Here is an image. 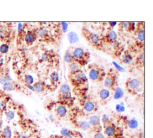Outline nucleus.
I'll list each match as a JSON object with an SVG mask.
<instances>
[{
	"label": "nucleus",
	"mask_w": 153,
	"mask_h": 138,
	"mask_svg": "<svg viewBox=\"0 0 153 138\" xmlns=\"http://www.w3.org/2000/svg\"><path fill=\"white\" fill-rule=\"evenodd\" d=\"M75 61L82 67L87 65L90 59V53L82 47H75L71 51Z\"/></svg>",
	"instance_id": "ddd939ff"
},
{
	"label": "nucleus",
	"mask_w": 153,
	"mask_h": 138,
	"mask_svg": "<svg viewBox=\"0 0 153 138\" xmlns=\"http://www.w3.org/2000/svg\"><path fill=\"white\" fill-rule=\"evenodd\" d=\"M68 37L69 38V41H70L71 43H75L78 40V37L77 35L74 32H70L68 34Z\"/></svg>",
	"instance_id": "7c9ffc66"
},
{
	"label": "nucleus",
	"mask_w": 153,
	"mask_h": 138,
	"mask_svg": "<svg viewBox=\"0 0 153 138\" xmlns=\"http://www.w3.org/2000/svg\"><path fill=\"white\" fill-rule=\"evenodd\" d=\"M143 80L137 77H128L124 82L126 92L130 95H136L143 89Z\"/></svg>",
	"instance_id": "9b49d317"
},
{
	"label": "nucleus",
	"mask_w": 153,
	"mask_h": 138,
	"mask_svg": "<svg viewBox=\"0 0 153 138\" xmlns=\"http://www.w3.org/2000/svg\"><path fill=\"white\" fill-rule=\"evenodd\" d=\"M67 65H68V73H75V72H77L82 70V67L76 62H74Z\"/></svg>",
	"instance_id": "c85d7f7f"
},
{
	"label": "nucleus",
	"mask_w": 153,
	"mask_h": 138,
	"mask_svg": "<svg viewBox=\"0 0 153 138\" xmlns=\"http://www.w3.org/2000/svg\"><path fill=\"white\" fill-rule=\"evenodd\" d=\"M88 76L89 79L96 83H102L106 71L103 67L96 64L90 63L87 64Z\"/></svg>",
	"instance_id": "6e6552de"
},
{
	"label": "nucleus",
	"mask_w": 153,
	"mask_h": 138,
	"mask_svg": "<svg viewBox=\"0 0 153 138\" xmlns=\"http://www.w3.org/2000/svg\"><path fill=\"white\" fill-rule=\"evenodd\" d=\"M79 107L87 114L95 113L99 109V104L88 94L77 98Z\"/></svg>",
	"instance_id": "1a4fd4ad"
},
{
	"label": "nucleus",
	"mask_w": 153,
	"mask_h": 138,
	"mask_svg": "<svg viewBox=\"0 0 153 138\" xmlns=\"http://www.w3.org/2000/svg\"><path fill=\"white\" fill-rule=\"evenodd\" d=\"M68 27V23L56 22L52 23V35L57 44H60Z\"/></svg>",
	"instance_id": "4468645a"
},
{
	"label": "nucleus",
	"mask_w": 153,
	"mask_h": 138,
	"mask_svg": "<svg viewBox=\"0 0 153 138\" xmlns=\"http://www.w3.org/2000/svg\"><path fill=\"white\" fill-rule=\"evenodd\" d=\"M113 94L114 92L105 88L100 89L98 91V97L100 104L103 106L107 104L112 98Z\"/></svg>",
	"instance_id": "4be33fe9"
},
{
	"label": "nucleus",
	"mask_w": 153,
	"mask_h": 138,
	"mask_svg": "<svg viewBox=\"0 0 153 138\" xmlns=\"http://www.w3.org/2000/svg\"><path fill=\"white\" fill-rule=\"evenodd\" d=\"M118 125H121L127 130H134L136 129L138 126V123L136 120L134 119H128L127 116L124 115H117ZM121 127V128L122 127Z\"/></svg>",
	"instance_id": "f3484780"
},
{
	"label": "nucleus",
	"mask_w": 153,
	"mask_h": 138,
	"mask_svg": "<svg viewBox=\"0 0 153 138\" xmlns=\"http://www.w3.org/2000/svg\"><path fill=\"white\" fill-rule=\"evenodd\" d=\"M89 132L94 134L100 133L102 131V126L100 118L96 115L88 117Z\"/></svg>",
	"instance_id": "a211bd4d"
},
{
	"label": "nucleus",
	"mask_w": 153,
	"mask_h": 138,
	"mask_svg": "<svg viewBox=\"0 0 153 138\" xmlns=\"http://www.w3.org/2000/svg\"><path fill=\"white\" fill-rule=\"evenodd\" d=\"M1 114H0V116H1Z\"/></svg>",
	"instance_id": "c9c22d12"
},
{
	"label": "nucleus",
	"mask_w": 153,
	"mask_h": 138,
	"mask_svg": "<svg viewBox=\"0 0 153 138\" xmlns=\"http://www.w3.org/2000/svg\"><path fill=\"white\" fill-rule=\"evenodd\" d=\"M29 26L27 28L26 32L25 34L24 41L25 42L27 46H31L36 40H37V26H30L29 28Z\"/></svg>",
	"instance_id": "412c9836"
},
{
	"label": "nucleus",
	"mask_w": 153,
	"mask_h": 138,
	"mask_svg": "<svg viewBox=\"0 0 153 138\" xmlns=\"http://www.w3.org/2000/svg\"><path fill=\"white\" fill-rule=\"evenodd\" d=\"M37 40L40 43L47 45H57L52 35V32L43 25V23H42V25H39L38 26Z\"/></svg>",
	"instance_id": "f8f14e48"
},
{
	"label": "nucleus",
	"mask_w": 153,
	"mask_h": 138,
	"mask_svg": "<svg viewBox=\"0 0 153 138\" xmlns=\"http://www.w3.org/2000/svg\"><path fill=\"white\" fill-rule=\"evenodd\" d=\"M60 134L67 138H84L82 134L79 131L69 128H62Z\"/></svg>",
	"instance_id": "b1692460"
},
{
	"label": "nucleus",
	"mask_w": 153,
	"mask_h": 138,
	"mask_svg": "<svg viewBox=\"0 0 153 138\" xmlns=\"http://www.w3.org/2000/svg\"><path fill=\"white\" fill-rule=\"evenodd\" d=\"M118 76L119 73L117 69L114 68H109L106 71L103 81L105 88L114 93L118 87Z\"/></svg>",
	"instance_id": "9d476101"
},
{
	"label": "nucleus",
	"mask_w": 153,
	"mask_h": 138,
	"mask_svg": "<svg viewBox=\"0 0 153 138\" xmlns=\"http://www.w3.org/2000/svg\"><path fill=\"white\" fill-rule=\"evenodd\" d=\"M47 107L49 110H52L54 115L59 118H65L68 116L69 109L62 104L54 101L50 103Z\"/></svg>",
	"instance_id": "dca6fc26"
},
{
	"label": "nucleus",
	"mask_w": 153,
	"mask_h": 138,
	"mask_svg": "<svg viewBox=\"0 0 153 138\" xmlns=\"http://www.w3.org/2000/svg\"><path fill=\"white\" fill-rule=\"evenodd\" d=\"M64 61L67 64H71L74 62H76L72 55L71 51H70L69 50H68L66 51L64 55Z\"/></svg>",
	"instance_id": "c756f323"
},
{
	"label": "nucleus",
	"mask_w": 153,
	"mask_h": 138,
	"mask_svg": "<svg viewBox=\"0 0 153 138\" xmlns=\"http://www.w3.org/2000/svg\"><path fill=\"white\" fill-rule=\"evenodd\" d=\"M100 121L103 134L107 138H124L123 130L106 115H103Z\"/></svg>",
	"instance_id": "20e7f679"
},
{
	"label": "nucleus",
	"mask_w": 153,
	"mask_h": 138,
	"mask_svg": "<svg viewBox=\"0 0 153 138\" xmlns=\"http://www.w3.org/2000/svg\"><path fill=\"white\" fill-rule=\"evenodd\" d=\"M12 131L9 126L0 127V138H12Z\"/></svg>",
	"instance_id": "cd10ccee"
},
{
	"label": "nucleus",
	"mask_w": 153,
	"mask_h": 138,
	"mask_svg": "<svg viewBox=\"0 0 153 138\" xmlns=\"http://www.w3.org/2000/svg\"><path fill=\"white\" fill-rule=\"evenodd\" d=\"M109 26L106 28L104 34L100 35V38L103 44L105 46H111L114 50V55L118 58L124 50L123 46L120 43L118 40V35L114 30V26L117 24V22H109Z\"/></svg>",
	"instance_id": "f03ea898"
},
{
	"label": "nucleus",
	"mask_w": 153,
	"mask_h": 138,
	"mask_svg": "<svg viewBox=\"0 0 153 138\" xmlns=\"http://www.w3.org/2000/svg\"><path fill=\"white\" fill-rule=\"evenodd\" d=\"M93 138H107V137L103 134V133L100 132V133L94 134Z\"/></svg>",
	"instance_id": "f704fd0d"
},
{
	"label": "nucleus",
	"mask_w": 153,
	"mask_h": 138,
	"mask_svg": "<svg viewBox=\"0 0 153 138\" xmlns=\"http://www.w3.org/2000/svg\"><path fill=\"white\" fill-rule=\"evenodd\" d=\"M33 89L39 94H44L47 92H51L55 90L50 84H48L42 80H38L32 84Z\"/></svg>",
	"instance_id": "aec40b11"
},
{
	"label": "nucleus",
	"mask_w": 153,
	"mask_h": 138,
	"mask_svg": "<svg viewBox=\"0 0 153 138\" xmlns=\"http://www.w3.org/2000/svg\"><path fill=\"white\" fill-rule=\"evenodd\" d=\"M7 34V32L4 28H0V38H4Z\"/></svg>",
	"instance_id": "473e14b6"
},
{
	"label": "nucleus",
	"mask_w": 153,
	"mask_h": 138,
	"mask_svg": "<svg viewBox=\"0 0 153 138\" xmlns=\"http://www.w3.org/2000/svg\"><path fill=\"white\" fill-rule=\"evenodd\" d=\"M29 25L24 23V24H20L19 25L18 28V33L17 35V44H21L23 41L25 37V34L26 32L27 28Z\"/></svg>",
	"instance_id": "393cba45"
},
{
	"label": "nucleus",
	"mask_w": 153,
	"mask_h": 138,
	"mask_svg": "<svg viewBox=\"0 0 153 138\" xmlns=\"http://www.w3.org/2000/svg\"><path fill=\"white\" fill-rule=\"evenodd\" d=\"M8 49H9V46L8 44L7 43H5V44H3L0 47V52L2 53H7L8 51Z\"/></svg>",
	"instance_id": "2f4dec72"
},
{
	"label": "nucleus",
	"mask_w": 153,
	"mask_h": 138,
	"mask_svg": "<svg viewBox=\"0 0 153 138\" xmlns=\"http://www.w3.org/2000/svg\"><path fill=\"white\" fill-rule=\"evenodd\" d=\"M133 70L142 71L145 67V52L144 50L138 52L130 64Z\"/></svg>",
	"instance_id": "6ab92c4d"
},
{
	"label": "nucleus",
	"mask_w": 153,
	"mask_h": 138,
	"mask_svg": "<svg viewBox=\"0 0 153 138\" xmlns=\"http://www.w3.org/2000/svg\"><path fill=\"white\" fill-rule=\"evenodd\" d=\"M68 118L71 124L76 129L89 131L88 118L79 106H74L69 109Z\"/></svg>",
	"instance_id": "7ed1b4c3"
},
{
	"label": "nucleus",
	"mask_w": 153,
	"mask_h": 138,
	"mask_svg": "<svg viewBox=\"0 0 153 138\" xmlns=\"http://www.w3.org/2000/svg\"><path fill=\"white\" fill-rule=\"evenodd\" d=\"M68 81L72 94L76 98L88 94V80L82 70L68 73Z\"/></svg>",
	"instance_id": "f257e3e1"
},
{
	"label": "nucleus",
	"mask_w": 153,
	"mask_h": 138,
	"mask_svg": "<svg viewBox=\"0 0 153 138\" xmlns=\"http://www.w3.org/2000/svg\"><path fill=\"white\" fill-rule=\"evenodd\" d=\"M47 138H67V137L60 134H51L48 137H47Z\"/></svg>",
	"instance_id": "72a5a7b5"
},
{
	"label": "nucleus",
	"mask_w": 153,
	"mask_h": 138,
	"mask_svg": "<svg viewBox=\"0 0 153 138\" xmlns=\"http://www.w3.org/2000/svg\"><path fill=\"white\" fill-rule=\"evenodd\" d=\"M139 51L133 45V44L128 45L126 49L122 52L119 57L120 62L124 64H130L133 59L138 53Z\"/></svg>",
	"instance_id": "2eb2a0df"
},
{
	"label": "nucleus",
	"mask_w": 153,
	"mask_h": 138,
	"mask_svg": "<svg viewBox=\"0 0 153 138\" xmlns=\"http://www.w3.org/2000/svg\"><path fill=\"white\" fill-rule=\"evenodd\" d=\"M144 22H138L135 23V28L133 32L134 36L133 45L139 52L145 49V25Z\"/></svg>",
	"instance_id": "0eeeda50"
},
{
	"label": "nucleus",
	"mask_w": 153,
	"mask_h": 138,
	"mask_svg": "<svg viewBox=\"0 0 153 138\" xmlns=\"http://www.w3.org/2000/svg\"><path fill=\"white\" fill-rule=\"evenodd\" d=\"M55 101L66 106L69 109L75 106V98L72 96L71 88L68 84L64 83L61 85L58 91Z\"/></svg>",
	"instance_id": "423d86ee"
},
{
	"label": "nucleus",
	"mask_w": 153,
	"mask_h": 138,
	"mask_svg": "<svg viewBox=\"0 0 153 138\" xmlns=\"http://www.w3.org/2000/svg\"><path fill=\"white\" fill-rule=\"evenodd\" d=\"M10 97L4 94L0 93V114L2 115L5 110L8 103L10 102Z\"/></svg>",
	"instance_id": "bb28decb"
},
{
	"label": "nucleus",
	"mask_w": 153,
	"mask_h": 138,
	"mask_svg": "<svg viewBox=\"0 0 153 138\" xmlns=\"http://www.w3.org/2000/svg\"><path fill=\"white\" fill-rule=\"evenodd\" d=\"M4 89L6 91H16L19 92H26L24 88L21 86L19 84L13 82H7L4 85Z\"/></svg>",
	"instance_id": "a878e982"
},
{
	"label": "nucleus",
	"mask_w": 153,
	"mask_h": 138,
	"mask_svg": "<svg viewBox=\"0 0 153 138\" xmlns=\"http://www.w3.org/2000/svg\"><path fill=\"white\" fill-rule=\"evenodd\" d=\"M135 28V23L131 22H122L118 24V34L124 32L133 33Z\"/></svg>",
	"instance_id": "5701e85b"
},
{
	"label": "nucleus",
	"mask_w": 153,
	"mask_h": 138,
	"mask_svg": "<svg viewBox=\"0 0 153 138\" xmlns=\"http://www.w3.org/2000/svg\"><path fill=\"white\" fill-rule=\"evenodd\" d=\"M81 35L88 45L94 49L103 53L106 52L105 47L99 34L90 31L85 26H82L81 28Z\"/></svg>",
	"instance_id": "39448f33"
}]
</instances>
